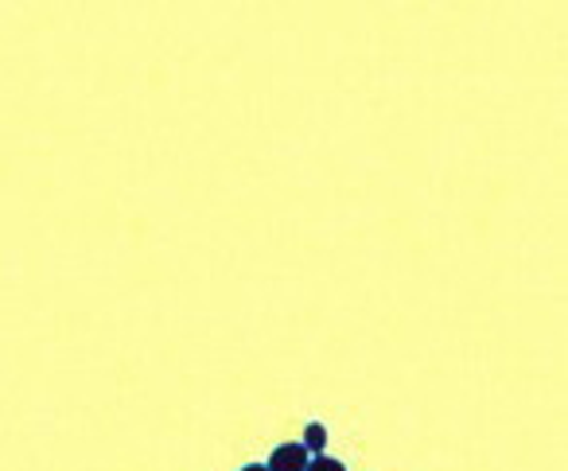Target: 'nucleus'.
Returning a JSON list of instances; mask_svg holds the SVG:
<instances>
[{"mask_svg":"<svg viewBox=\"0 0 568 471\" xmlns=\"http://www.w3.org/2000/svg\"><path fill=\"white\" fill-rule=\"evenodd\" d=\"M269 471H304L308 468V448L304 444H281L265 463Z\"/></svg>","mask_w":568,"mask_h":471,"instance_id":"nucleus-1","label":"nucleus"},{"mask_svg":"<svg viewBox=\"0 0 568 471\" xmlns=\"http://www.w3.org/2000/svg\"><path fill=\"white\" fill-rule=\"evenodd\" d=\"M324 444H327V429L324 425H308V432H304V448H312V452H324Z\"/></svg>","mask_w":568,"mask_h":471,"instance_id":"nucleus-2","label":"nucleus"},{"mask_svg":"<svg viewBox=\"0 0 568 471\" xmlns=\"http://www.w3.org/2000/svg\"><path fill=\"white\" fill-rule=\"evenodd\" d=\"M304 471H347V468H343V460H332V456H316Z\"/></svg>","mask_w":568,"mask_h":471,"instance_id":"nucleus-3","label":"nucleus"},{"mask_svg":"<svg viewBox=\"0 0 568 471\" xmlns=\"http://www.w3.org/2000/svg\"><path fill=\"white\" fill-rule=\"evenodd\" d=\"M242 471H269V468H261V463H250V468H242Z\"/></svg>","mask_w":568,"mask_h":471,"instance_id":"nucleus-4","label":"nucleus"}]
</instances>
